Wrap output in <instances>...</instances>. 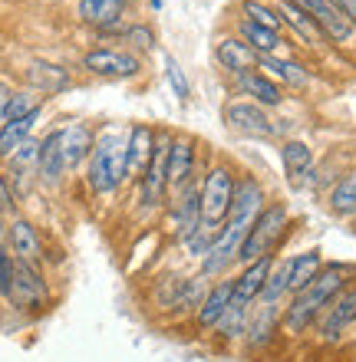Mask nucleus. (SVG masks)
<instances>
[{
  "label": "nucleus",
  "mask_w": 356,
  "mask_h": 362,
  "mask_svg": "<svg viewBox=\"0 0 356 362\" xmlns=\"http://www.w3.org/2000/svg\"><path fill=\"white\" fill-rule=\"evenodd\" d=\"M214 59H218V66L228 69L231 76H244L251 69H258L260 57L241 37H222L218 47H214Z\"/></svg>",
  "instance_id": "412c9836"
},
{
  "label": "nucleus",
  "mask_w": 356,
  "mask_h": 362,
  "mask_svg": "<svg viewBox=\"0 0 356 362\" xmlns=\"http://www.w3.org/2000/svg\"><path fill=\"white\" fill-rule=\"evenodd\" d=\"M277 13H280V20H284V23H287L294 33H297V37L307 40L310 47H327V43H330L327 33L320 30L317 20L310 17V13H304L300 7H294L290 0H280V4H277Z\"/></svg>",
  "instance_id": "a878e982"
},
{
  "label": "nucleus",
  "mask_w": 356,
  "mask_h": 362,
  "mask_svg": "<svg viewBox=\"0 0 356 362\" xmlns=\"http://www.w3.org/2000/svg\"><path fill=\"white\" fill-rule=\"evenodd\" d=\"M33 109H40L33 99H30L27 93H13V99H10V105H7V119L4 122H13V119H23V115H30Z\"/></svg>",
  "instance_id": "a19ab883"
},
{
  "label": "nucleus",
  "mask_w": 356,
  "mask_h": 362,
  "mask_svg": "<svg viewBox=\"0 0 356 362\" xmlns=\"http://www.w3.org/2000/svg\"><path fill=\"white\" fill-rule=\"evenodd\" d=\"M330 4H333V7H337L340 13L356 27V0H330Z\"/></svg>",
  "instance_id": "37998d69"
},
{
  "label": "nucleus",
  "mask_w": 356,
  "mask_h": 362,
  "mask_svg": "<svg viewBox=\"0 0 356 362\" xmlns=\"http://www.w3.org/2000/svg\"><path fill=\"white\" fill-rule=\"evenodd\" d=\"M268 208V191L254 175H241L238 188H234V201L231 211H228V221L224 224H234V228L251 230V224L258 221V214Z\"/></svg>",
  "instance_id": "9d476101"
},
{
  "label": "nucleus",
  "mask_w": 356,
  "mask_h": 362,
  "mask_svg": "<svg viewBox=\"0 0 356 362\" xmlns=\"http://www.w3.org/2000/svg\"><path fill=\"white\" fill-rule=\"evenodd\" d=\"M198 188H202V221L222 228L224 221H228V211H231L238 175L228 165H212L205 172V178L198 181Z\"/></svg>",
  "instance_id": "39448f33"
},
{
  "label": "nucleus",
  "mask_w": 356,
  "mask_h": 362,
  "mask_svg": "<svg viewBox=\"0 0 356 362\" xmlns=\"http://www.w3.org/2000/svg\"><path fill=\"white\" fill-rule=\"evenodd\" d=\"M79 20L93 30H122L125 7L119 0H79Z\"/></svg>",
  "instance_id": "4be33fe9"
},
{
  "label": "nucleus",
  "mask_w": 356,
  "mask_h": 362,
  "mask_svg": "<svg viewBox=\"0 0 356 362\" xmlns=\"http://www.w3.org/2000/svg\"><path fill=\"white\" fill-rule=\"evenodd\" d=\"M10 99H13V93H10L7 83H0V125H4V119H7V105Z\"/></svg>",
  "instance_id": "c03bdc74"
},
{
  "label": "nucleus",
  "mask_w": 356,
  "mask_h": 362,
  "mask_svg": "<svg viewBox=\"0 0 356 362\" xmlns=\"http://www.w3.org/2000/svg\"><path fill=\"white\" fill-rule=\"evenodd\" d=\"M10 306L17 310H47L50 306V284L43 276V267H33V264H23L17 260V274H13V290H10Z\"/></svg>",
  "instance_id": "1a4fd4ad"
},
{
  "label": "nucleus",
  "mask_w": 356,
  "mask_h": 362,
  "mask_svg": "<svg viewBox=\"0 0 356 362\" xmlns=\"http://www.w3.org/2000/svg\"><path fill=\"white\" fill-rule=\"evenodd\" d=\"M287 300H290V254L287 257H274V267H270L264 293H260V303L284 306Z\"/></svg>",
  "instance_id": "2f4dec72"
},
{
  "label": "nucleus",
  "mask_w": 356,
  "mask_h": 362,
  "mask_svg": "<svg viewBox=\"0 0 356 362\" xmlns=\"http://www.w3.org/2000/svg\"><path fill=\"white\" fill-rule=\"evenodd\" d=\"M152 10H162V0H152Z\"/></svg>",
  "instance_id": "49530a36"
},
{
  "label": "nucleus",
  "mask_w": 356,
  "mask_h": 362,
  "mask_svg": "<svg viewBox=\"0 0 356 362\" xmlns=\"http://www.w3.org/2000/svg\"><path fill=\"white\" fill-rule=\"evenodd\" d=\"M7 214H0V247H4V244H7Z\"/></svg>",
  "instance_id": "a18cd8bd"
},
{
  "label": "nucleus",
  "mask_w": 356,
  "mask_h": 362,
  "mask_svg": "<svg viewBox=\"0 0 356 362\" xmlns=\"http://www.w3.org/2000/svg\"><path fill=\"white\" fill-rule=\"evenodd\" d=\"M241 13H244V20H251V23H258V27H264V30H274V33H280V27H284L280 13L270 7V4H264V0H244V4H241Z\"/></svg>",
  "instance_id": "f704fd0d"
},
{
  "label": "nucleus",
  "mask_w": 356,
  "mask_h": 362,
  "mask_svg": "<svg viewBox=\"0 0 356 362\" xmlns=\"http://www.w3.org/2000/svg\"><path fill=\"white\" fill-rule=\"evenodd\" d=\"M155 145H159V132L152 125L135 122L129 129V181H139L145 175V168H149L155 155Z\"/></svg>",
  "instance_id": "6ab92c4d"
},
{
  "label": "nucleus",
  "mask_w": 356,
  "mask_h": 362,
  "mask_svg": "<svg viewBox=\"0 0 356 362\" xmlns=\"http://www.w3.org/2000/svg\"><path fill=\"white\" fill-rule=\"evenodd\" d=\"M290 4L317 20L320 30H323L327 40H333V43H350V40L356 37V27L340 13L337 7H333V4H330V0H290Z\"/></svg>",
  "instance_id": "2eb2a0df"
},
{
  "label": "nucleus",
  "mask_w": 356,
  "mask_h": 362,
  "mask_svg": "<svg viewBox=\"0 0 356 362\" xmlns=\"http://www.w3.org/2000/svg\"><path fill=\"white\" fill-rule=\"evenodd\" d=\"M234 79H238L241 95H251V103L264 105V109H274V105L284 103V89H280L268 73H260V69H251V73L234 76Z\"/></svg>",
  "instance_id": "5701e85b"
},
{
  "label": "nucleus",
  "mask_w": 356,
  "mask_h": 362,
  "mask_svg": "<svg viewBox=\"0 0 356 362\" xmlns=\"http://www.w3.org/2000/svg\"><path fill=\"white\" fill-rule=\"evenodd\" d=\"M198 224H202V188H198V181H195L182 194H175V198L165 201V228H168V234H172L178 244H185Z\"/></svg>",
  "instance_id": "0eeeda50"
},
{
  "label": "nucleus",
  "mask_w": 356,
  "mask_h": 362,
  "mask_svg": "<svg viewBox=\"0 0 356 362\" xmlns=\"http://www.w3.org/2000/svg\"><path fill=\"white\" fill-rule=\"evenodd\" d=\"M350 224H353V234H356V218H353V221H350Z\"/></svg>",
  "instance_id": "8fccbe9b"
},
{
  "label": "nucleus",
  "mask_w": 356,
  "mask_h": 362,
  "mask_svg": "<svg viewBox=\"0 0 356 362\" xmlns=\"http://www.w3.org/2000/svg\"><path fill=\"white\" fill-rule=\"evenodd\" d=\"M350 346H356V329H353V336H350Z\"/></svg>",
  "instance_id": "09e8293b"
},
{
  "label": "nucleus",
  "mask_w": 356,
  "mask_h": 362,
  "mask_svg": "<svg viewBox=\"0 0 356 362\" xmlns=\"http://www.w3.org/2000/svg\"><path fill=\"white\" fill-rule=\"evenodd\" d=\"M280 165H284V175L294 188H304L314 175V148L300 139H287L280 145Z\"/></svg>",
  "instance_id": "aec40b11"
},
{
  "label": "nucleus",
  "mask_w": 356,
  "mask_h": 362,
  "mask_svg": "<svg viewBox=\"0 0 356 362\" xmlns=\"http://www.w3.org/2000/svg\"><path fill=\"white\" fill-rule=\"evenodd\" d=\"M238 30H241V40H244L258 57H277V49L284 47V37H280V33L258 27V23H251V20H244V17H241Z\"/></svg>",
  "instance_id": "473e14b6"
},
{
  "label": "nucleus",
  "mask_w": 356,
  "mask_h": 362,
  "mask_svg": "<svg viewBox=\"0 0 356 362\" xmlns=\"http://www.w3.org/2000/svg\"><path fill=\"white\" fill-rule=\"evenodd\" d=\"M323 250L320 247H310V250H300V254H290V296L300 293L307 284L317 280V274L323 270Z\"/></svg>",
  "instance_id": "bb28decb"
},
{
  "label": "nucleus",
  "mask_w": 356,
  "mask_h": 362,
  "mask_svg": "<svg viewBox=\"0 0 356 362\" xmlns=\"http://www.w3.org/2000/svg\"><path fill=\"white\" fill-rule=\"evenodd\" d=\"M13 211H17V198H13L7 175L0 172V214H13Z\"/></svg>",
  "instance_id": "79ce46f5"
},
{
  "label": "nucleus",
  "mask_w": 356,
  "mask_h": 362,
  "mask_svg": "<svg viewBox=\"0 0 356 362\" xmlns=\"http://www.w3.org/2000/svg\"><path fill=\"white\" fill-rule=\"evenodd\" d=\"M188 185H195V142L192 139H172V152H168V198L182 194Z\"/></svg>",
  "instance_id": "f3484780"
},
{
  "label": "nucleus",
  "mask_w": 356,
  "mask_h": 362,
  "mask_svg": "<svg viewBox=\"0 0 356 362\" xmlns=\"http://www.w3.org/2000/svg\"><path fill=\"white\" fill-rule=\"evenodd\" d=\"M27 79L30 86L40 89V93H63V89L69 86V73L63 66H53V63H43V59H37V63H30L27 69Z\"/></svg>",
  "instance_id": "c756f323"
},
{
  "label": "nucleus",
  "mask_w": 356,
  "mask_h": 362,
  "mask_svg": "<svg viewBox=\"0 0 356 362\" xmlns=\"http://www.w3.org/2000/svg\"><path fill=\"white\" fill-rule=\"evenodd\" d=\"M327 208L333 218L353 221L356 218V165L340 175L327 191Z\"/></svg>",
  "instance_id": "b1692460"
},
{
  "label": "nucleus",
  "mask_w": 356,
  "mask_h": 362,
  "mask_svg": "<svg viewBox=\"0 0 356 362\" xmlns=\"http://www.w3.org/2000/svg\"><path fill=\"white\" fill-rule=\"evenodd\" d=\"M350 284H356V264H343V260H327L323 270L317 274L314 284H307L300 293H294L280 310V336L300 339V336L314 333L320 313L327 310L337 293H343Z\"/></svg>",
  "instance_id": "f257e3e1"
},
{
  "label": "nucleus",
  "mask_w": 356,
  "mask_h": 362,
  "mask_svg": "<svg viewBox=\"0 0 356 362\" xmlns=\"http://www.w3.org/2000/svg\"><path fill=\"white\" fill-rule=\"evenodd\" d=\"M182 286H185V276H162V280H159V286H155V303H159V310L172 313L175 303H178Z\"/></svg>",
  "instance_id": "e433bc0d"
},
{
  "label": "nucleus",
  "mask_w": 356,
  "mask_h": 362,
  "mask_svg": "<svg viewBox=\"0 0 356 362\" xmlns=\"http://www.w3.org/2000/svg\"><path fill=\"white\" fill-rule=\"evenodd\" d=\"M119 4H122V7H132V4H135V0H119Z\"/></svg>",
  "instance_id": "de8ad7c7"
},
{
  "label": "nucleus",
  "mask_w": 356,
  "mask_h": 362,
  "mask_svg": "<svg viewBox=\"0 0 356 362\" xmlns=\"http://www.w3.org/2000/svg\"><path fill=\"white\" fill-rule=\"evenodd\" d=\"M274 267V257H260L254 264H244V267L234 274V300L244 306H254L264 293V284H268V274Z\"/></svg>",
  "instance_id": "a211bd4d"
},
{
  "label": "nucleus",
  "mask_w": 356,
  "mask_h": 362,
  "mask_svg": "<svg viewBox=\"0 0 356 362\" xmlns=\"http://www.w3.org/2000/svg\"><path fill=\"white\" fill-rule=\"evenodd\" d=\"M224 125L238 135H248V139H270L277 132V125L264 112V105L258 103H228L224 105Z\"/></svg>",
  "instance_id": "f8f14e48"
},
{
  "label": "nucleus",
  "mask_w": 356,
  "mask_h": 362,
  "mask_svg": "<svg viewBox=\"0 0 356 362\" xmlns=\"http://www.w3.org/2000/svg\"><path fill=\"white\" fill-rule=\"evenodd\" d=\"M40 115H43V109H33V112L23 115V119H13V122L0 125V158H4V162L30 139V132H33V125H37Z\"/></svg>",
  "instance_id": "c85d7f7f"
},
{
  "label": "nucleus",
  "mask_w": 356,
  "mask_h": 362,
  "mask_svg": "<svg viewBox=\"0 0 356 362\" xmlns=\"http://www.w3.org/2000/svg\"><path fill=\"white\" fill-rule=\"evenodd\" d=\"M208 286H212V280L202 274L185 276V286H182V293H178V303H175L172 316H195V310L202 306L205 293H208Z\"/></svg>",
  "instance_id": "72a5a7b5"
},
{
  "label": "nucleus",
  "mask_w": 356,
  "mask_h": 362,
  "mask_svg": "<svg viewBox=\"0 0 356 362\" xmlns=\"http://www.w3.org/2000/svg\"><path fill=\"white\" fill-rule=\"evenodd\" d=\"M86 181L93 194H116L129 181V135L125 132H99L93 155L86 162Z\"/></svg>",
  "instance_id": "f03ea898"
},
{
  "label": "nucleus",
  "mask_w": 356,
  "mask_h": 362,
  "mask_svg": "<svg viewBox=\"0 0 356 362\" xmlns=\"http://www.w3.org/2000/svg\"><path fill=\"white\" fill-rule=\"evenodd\" d=\"M248 313H251V306L238 303V300H231V306L224 310V316L218 320V326H214L212 333L214 339H222L224 346H234L244 339V326H248Z\"/></svg>",
  "instance_id": "7c9ffc66"
},
{
  "label": "nucleus",
  "mask_w": 356,
  "mask_h": 362,
  "mask_svg": "<svg viewBox=\"0 0 356 362\" xmlns=\"http://www.w3.org/2000/svg\"><path fill=\"white\" fill-rule=\"evenodd\" d=\"M218 224H208V221H202V224H198V228L192 230V238L185 240L182 247L188 250V257H195V260H202L205 254H208V250L214 247V240H218Z\"/></svg>",
  "instance_id": "c9c22d12"
},
{
  "label": "nucleus",
  "mask_w": 356,
  "mask_h": 362,
  "mask_svg": "<svg viewBox=\"0 0 356 362\" xmlns=\"http://www.w3.org/2000/svg\"><path fill=\"white\" fill-rule=\"evenodd\" d=\"M172 139L175 135H159V145H155V155L145 175L135 185H139V208L142 211H159L165 208L168 201V152H172Z\"/></svg>",
  "instance_id": "423d86ee"
},
{
  "label": "nucleus",
  "mask_w": 356,
  "mask_h": 362,
  "mask_svg": "<svg viewBox=\"0 0 356 362\" xmlns=\"http://www.w3.org/2000/svg\"><path fill=\"white\" fill-rule=\"evenodd\" d=\"M37 175L43 185H59L63 175H67V165H63V152H59V132L40 139V162H37Z\"/></svg>",
  "instance_id": "cd10ccee"
},
{
  "label": "nucleus",
  "mask_w": 356,
  "mask_h": 362,
  "mask_svg": "<svg viewBox=\"0 0 356 362\" xmlns=\"http://www.w3.org/2000/svg\"><path fill=\"white\" fill-rule=\"evenodd\" d=\"M7 250L23 264H33V267H43V260H47V244L40 238V230L33 228V221L20 218V214H13L7 228Z\"/></svg>",
  "instance_id": "ddd939ff"
},
{
  "label": "nucleus",
  "mask_w": 356,
  "mask_h": 362,
  "mask_svg": "<svg viewBox=\"0 0 356 362\" xmlns=\"http://www.w3.org/2000/svg\"><path fill=\"white\" fill-rule=\"evenodd\" d=\"M280 310H284V306L260 303V300L251 306L248 326H244V339H241L251 356L268 353L270 346L277 343V336H280Z\"/></svg>",
  "instance_id": "6e6552de"
},
{
  "label": "nucleus",
  "mask_w": 356,
  "mask_h": 362,
  "mask_svg": "<svg viewBox=\"0 0 356 362\" xmlns=\"http://www.w3.org/2000/svg\"><path fill=\"white\" fill-rule=\"evenodd\" d=\"M258 69L268 73L274 83H284V86H294V89H304L310 83V69L300 66L297 59H284V57H260L258 59Z\"/></svg>",
  "instance_id": "393cba45"
},
{
  "label": "nucleus",
  "mask_w": 356,
  "mask_h": 362,
  "mask_svg": "<svg viewBox=\"0 0 356 362\" xmlns=\"http://www.w3.org/2000/svg\"><path fill=\"white\" fill-rule=\"evenodd\" d=\"M13 274H17V257H13L7 247H0V296H4V300H10Z\"/></svg>",
  "instance_id": "58836bf2"
},
{
  "label": "nucleus",
  "mask_w": 356,
  "mask_h": 362,
  "mask_svg": "<svg viewBox=\"0 0 356 362\" xmlns=\"http://www.w3.org/2000/svg\"><path fill=\"white\" fill-rule=\"evenodd\" d=\"M290 234V208L284 201H268V208L258 214V221L251 224L248 238L241 244L238 267L254 264L260 257H277V247Z\"/></svg>",
  "instance_id": "7ed1b4c3"
},
{
  "label": "nucleus",
  "mask_w": 356,
  "mask_h": 362,
  "mask_svg": "<svg viewBox=\"0 0 356 362\" xmlns=\"http://www.w3.org/2000/svg\"><path fill=\"white\" fill-rule=\"evenodd\" d=\"M83 66L99 79H132V76H139L142 63L129 49L99 47V49H89L86 57H83Z\"/></svg>",
  "instance_id": "9b49d317"
},
{
  "label": "nucleus",
  "mask_w": 356,
  "mask_h": 362,
  "mask_svg": "<svg viewBox=\"0 0 356 362\" xmlns=\"http://www.w3.org/2000/svg\"><path fill=\"white\" fill-rule=\"evenodd\" d=\"M57 132H59V152H63V165H67V172H76L79 165L89 162L93 145H96V132H93L86 122L59 125Z\"/></svg>",
  "instance_id": "dca6fc26"
},
{
  "label": "nucleus",
  "mask_w": 356,
  "mask_h": 362,
  "mask_svg": "<svg viewBox=\"0 0 356 362\" xmlns=\"http://www.w3.org/2000/svg\"><path fill=\"white\" fill-rule=\"evenodd\" d=\"M234 300V276H222V280H212V286H208V293H205L202 306L195 310L192 323L198 333H212L214 326H218V320L224 316V310L231 306Z\"/></svg>",
  "instance_id": "4468645a"
},
{
  "label": "nucleus",
  "mask_w": 356,
  "mask_h": 362,
  "mask_svg": "<svg viewBox=\"0 0 356 362\" xmlns=\"http://www.w3.org/2000/svg\"><path fill=\"white\" fill-rule=\"evenodd\" d=\"M165 76H168V86L178 99H188L192 95V86H188V76H185V69L178 66V59L175 57H165Z\"/></svg>",
  "instance_id": "4c0bfd02"
},
{
  "label": "nucleus",
  "mask_w": 356,
  "mask_h": 362,
  "mask_svg": "<svg viewBox=\"0 0 356 362\" xmlns=\"http://www.w3.org/2000/svg\"><path fill=\"white\" fill-rule=\"evenodd\" d=\"M119 33H122V40L125 43H132L135 49H152L155 47V33L149 27H142V23H135V27H122Z\"/></svg>",
  "instance_id": "ea45409f"
},
{
  "label": "nucleus",
  "mask_w": 356,
  "mask_h": 362,
  "mask_svg": "<svg viewBox=\"0 0 356 362\" xmlns=\"http://www.w3.org/2000/svg\"><path fill=\"white\" fill-rule=\"evenodd\" d=\"M353 329H356V284H350L320 313L317 326H314V339L320 346H343V343H350Z\"/></svg>",
  "instance_id": "20e7f679"
}]
</instances>
